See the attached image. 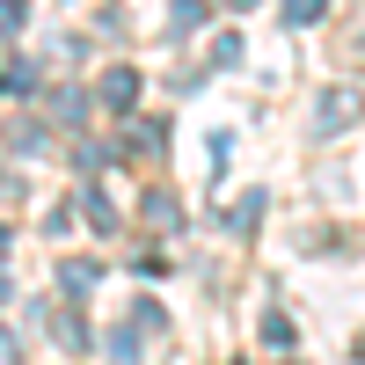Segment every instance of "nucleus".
I'll use <instances>...</instances> for the list:
<instances>
[{
	"instance_id": "nucleus-16",
	"label": "nucleus",
	"mask_w": 365,
	"mask_h": 365,
	"mask_svg": "<svg viewBox=\"0 0 365 365\" xmlns=\"http://www.w3.org/2000/svg\"><path fill=\"white\" fill-rule=\"evenodd\" d=\"M132 329H146V336H154V329H168V314L154 307V299H139V307H132Z\"/></svg>"
},
{
	"instance_id": "nucleus-5",
	"label": "nucleus",
	"mask_w": 365,
	"mask_h": 365,
	"mask_svg": "<svg viewBox=\"0 0 365 365\" xmlns=\"http://www.w3.org/2000/svg\"><path fill=\"white\" fill-rule=\"evenodd\" d=\"M8 96H15V103H29V96H37V66L22 58V44L8 51Z\"/></svg>"
},
{
	"instance_id": "nucleus-3",
	"label": "nucleus",
	"mask_w": 365,
	"mask_h": 365,
	"mask_svg": "<svg viewBox=\"0 0 365 365\" xmlns=\"http://www.w3.org/2000/svg\"><path fill=\"white\" fill-rule=\"evenodd\" d=\"M96 278H103L96 256H66V263H58V292H66V299H88V292H96Z\"/></svg>"
},
{
	"instance_id": "nucleus-14",
	"label": "nucleus",
	"mask_w": 365,
	"mask_h": 365,
	"mask_svg": "<svg viewBox=\"0 0 365 365\" xmlns=\"http://www.w3.org/2000/svg\"><path fill=\"white\" fill-rule=\"evenodd\" d=\"M110 358H117V365H132V358H139V329H132V322L110 336Z\"/></svg>"
},
{
	"instance_id": "nucleus-19",
	"label": "nucleus",
	"mask_w": 365,
	"mask_h": 365,
	"mask_svg": "<svg viewBox=\"0 0 365 365\" xmlns=\"http://www.w3.org/2000/svg\"><path fill=\"white\" fill-rule=\"evenodd\" d=\"M227 8H249V0H227Z\"/></svg>"
},
{
	"instance_id": "nucleus-15",
	"label": "nucleus",
	"mask_w": 365,
	"mask_h": 365,
	"mask_svg": "<svg viewBox=\"0 0 365 365\" xmlns=\"http://www.w3.org/2000/svg\"><path fill=\"white\" fill-rule=\"evenodd\" d=\"M125 139H132V146H139V154H161V146H168V132H161V125H132V132H125Z\"/></svg>"
},
{
	"instance_id": "nucleus-7",
	"label": "nucleus",
	"mask_w": 365,
	"mask_h": 365,
	"mask_svg": "<svg viewBox=\"0 0 365 365\" xmlns=\"http://www.w3.org/2000/svg\"><path fill=\"white\" fill-rule=\"evenodd\" d=\"M51 117H58V125H81V117H88V96H81V88H58V96H51Z\"/></svg>"
},
{
	"instance_id": "nucleus-10",
	"label": "nucleus",
	"mask_w": 365,
	"mask_h": 365,
	"mask_svg": "<svg viewBox=\"0 0 365 365\" xmlns=\"http://www.w3.org/2000/svg\"><path fill=\"white\" fill-rule=\"evenodd\" d=\"M139 212H146L154 227H175V197H168V190H146V197H139Z\"/></svg>"
},
{
	"instance_id": "nucleus-2",
	"label": "nucleus",
	"mask_w": 365,
	"mask_h": 365,
	"mask_svg": "<svg viewBox=\"0 0 365 365\" xmlns=\"http://www.w3.org/2000/svg\"><path fill=\"white\" fill-rule=\"evenodd\" d=\"M96 103L117 110V117H132V103H139V73H132V66H110V73L96 81Z\"/></svg>"
},
{
	"instance_id": "nucleus-4",
	"label": "nucleus",
	"mask_w": 365,
	"mask_h": 365,
	"mask_svg": "<svg viewBox=\"0 0 365 365\" xmlns=\"http://www.w3.org/2000/svg\"><path fill=\"white\" fill-rule=\"evenodd\" d=\"M73 212H88V227H96V234H110V227H117V212H110V197L96 190V182H81V197H73Z\"/></svg>"
},
{
	"instance_id": "nucleus-8",
	"label": "nucleus",
	"mask_w": 365,
	"mask_h": 365,
	"mask_svg": "<svg viewBox=\"0 0 365 365\" xmlns=\"http://www.w3.org/2000/svg\"><path fill=\"white\" fill-rule=\"evenodd\" d=\"M73 168H81V175H103V168H110V146L81 139V146H73Z\"/></svg>"
},
{
	"instance_id": "nucleus-17",
	"label": "nucleus",
	"mask_w": 365,
	"mask_h": 365,
	"mask_svg": "<svg viewBox=\"0 0 365 365\" xmlns=\"http://www.w3.org/2000/svg\"><path fill=\"white\" fill-rule=\"evenodd\" d=\"M58 344H66V351H88V329H81V314H58Z\"/></svg>"
},
{
	"instance_id": "nucleus-1",
	"label": "nucleus",
	"mask_w": 365,
	"mask_h": 365,
	"mask_svg": "<svg viewBox=\"0 0 365 365\" xmlns=\"http://www.w3.org/2000/svg\"><path fill=\"white\" fill-rule=\"evenodd\" d=\"M358 117H365V88H351V81L322 88V96H314V139H336V132H351Z\"/></svg>"
},
{
	"instance_id": "nucleus-12",
	"label": "nucleus",
	"mask_w": 365,
	"mask_h": 365,
	"mask_svg": "<svg viewBox=\"0 0 365 365\" xmlns=\"http://www.w3.org/2000/svg\"><path fill=\"white\" fill-rule=\"evenodd\" d=\"M263 344H270V351H292V322H285V314H263Z\"/></svg>"
},
{
	"instance_id": "nucleus-18",
	"label": "nucleus",
	"mask_w": 365,
	"mask_h": 365,
	"mask_svg": "<svg viewBox=\"0 0 365 365\" xmlns=\"http://www.w3.org/2000/svg\"><path fill=\"white\" fill-rule=\"evenodd\" d=\"M212 66H241V37H220V44H212Z\"/></svg>"
},
{
	"instance_id": "nucleus-9",
	"label": "nucleus",
	"mask_w": 365,
	"mask_h": 365,
	"mask_svg": "<svg viewBox=\"0 0 365 365\" xmlns=\"http://www.w3.org/2000/svg\"><path fill=\"white\" fill-rule=\"evenodd\" d=\"M8 146H15V154H44V125H22V117H15V125H8Z\"/></svg>"
},
{
	"instance_id": "nucleus-11",
	"label": "nucleus",
	"mask_w": 365,
	"mask_h": 365,
	"mask_svg": "<svg viewBox=\"0 0 365 365\" xmlns=\"http://www.w3.org/2000/svg\"><path fill=\"white\" fill-rule=\"evenodd\" d=\"M322 8H329V0H285V22L307 29V22H322Z\"/></svg>"
},
{
	"instance_id": "nucleus-13",
	"label": "nucleus",
	"mask_w": 365,
	"mask_h": 365,
	"mask_svg": "<svg viewBox=\"0 0 365 365\" xmlns=\"http://www.w3.org/2000/svg\"><path fill=\"white\" fill-rule=\"evenodd\" d=\"M205 22V0H175V8H168V29H197Z\"/></svg>"
},
{
	"instance_id": "nucleus-6",
	"label": "nucleus",
	"mask_w": 365,
	"mask_h": 365,
	"mask_svg": "<svg viewBox=\"0 0 365 365\" xmlns=\"http://www.w3.org/2000/svg\"><path fill=\"white\" fill-rule=\"evenodd\" d=\"M263 212H270V197H263V190H249V197H234V212H227V234H249V227L263 220Z\"/></svg>"
}]
</instances>
